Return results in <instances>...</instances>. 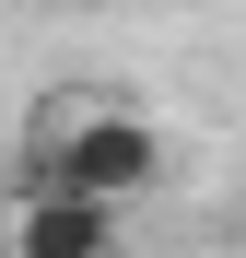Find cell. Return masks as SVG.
<instances>
[{
	"mask_svg": "<svg viewBox=\"0 0 246 258\" xmlns=\"http://www.w3.org/2000/svg\"><path fill=\"white\" fill-rule=\"evenodd\" d=\"M24 153H35V188H70V200H106V211H129L164 176V129L117 94H47L24 117Z\"/></svg>",
	"mask_w": 246,
	"mask_h": 258,
	"instance_id": "obj_1",
	"label": "cell"
},
{
	"mask_svg": "<svg viewBox=\"0 0 246 258\" xmlns=\"http://www.w3.org/2000/svg\"><path fill=\"white\" fill-rule=\"evenodd\" d=\"M0 258H117V211L70 188H24L0 200Z\"/></svg>",
	"mask_w": 246,
	"mask_h": 258,
	"instance_id": "obj_2",
	"label": "cell"
}]
</instances>
